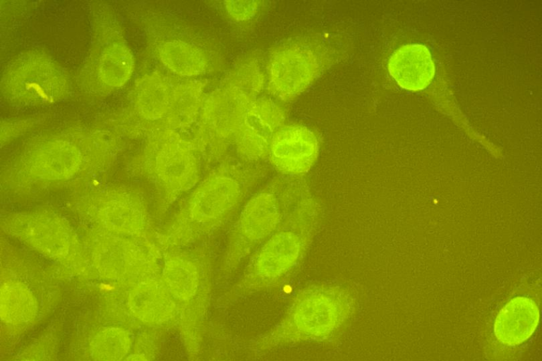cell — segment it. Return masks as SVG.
Here are the masks:
<instances>
[{"instance_id":"obj_10","label":"cell","mask_w":542,"mask_h":361,"mask_svg":"<svg viewBox=\"0 0 542 361\" xmlns=\"http://www.w3.org/2000/svg\"><path fill=\"white\" fill-rule=\"evenodd\" d=\"M3 229L20 241L67 268L88 274L90 263L71 224L54 212L35 210L10 214Z\"/></svg>"},{"instance_id":"obj_30","label":"cell","mask_w":542,"mask_h":361,"mask_svg":"<svg viewBox=\"0 0 542 361\" xmlns=\"http://www.w3.org/2000/svg\"><path fill=\"white\" fill-rule=\"evenodd\" d=\"M208 361H234L231 358L223 356V355H212Z\"/></svg>"},{"instance_id":"obj_19","label":"cell","mask_w":542,"mask_h":361,"mask_svg":"<svg viewBox=\"0 0 542 361\" xmlns=\"http://www.w3.org/2000/svg\"><path fill=\"white\" fill-rule=\"evenodd\" d=\"M44 305L25 283L11 279L0 289V317L2 329L11 334H22L44 316Z\"/></svg>"},{"instance_id":"obj_3","label":"cell","mask_w":542,"mask_h":361,"mask_svg":"<svg viewBox=\"0 0 542 361\" xmlns=\"http://www.w3.org/2000/svg\"><path fill=\"white\" fill-rule=\"evenodd\" d=\"M357 299L349 287L315 283L299 290L282 319L249 343L255 354L302 343H330L339 339L352 321Z\"/></svg>"},{"instance_id":"obj_29","label":"cell","mask_w":542,"mask_h":361,"mask_svg":"<svg viewBox=\"0 0 542 361\" xmlns=\"http://www.w3.org/2000/svg\"><path fill=\"white\" fill-rule=\"evenodd\" d=\"M35 122L31 119L19 120L17 121H5L1 123V142L6 143L11 140L14 137H18L24 130L30 128Z\"/></svg>"},{"instance_id":"obj_23","label":"cell","mask_w":542,"mask_h":361,"mask_svg":"<svg viewBox=\"0 0 542 361\" xmlns=\"http://www.w3.org/2000/svg\"><path fill=\"white\" fill-rule=\"evenodd\" d=\"M155 52L160 63L179 77H198L205 73L208 66L207 56L201 48L181 39L163 41Z\"/></svg>"},{"instance_id":"obj_15","label":"cell","mask_w":542,"mask_h":361,"mask_svg":"<svg viewBox=\"0 0 542 361\" xmlns=\"http://www.w3.org/2000/svg\"><path fill=\"white\" fill-rule=\"evenodd\" d=\"M89 214L102 231L153 243L146 203L135 192L119 190L102 194L92 200Z\"/></svg>"},{"instance_id":"obj_6","label":"cell","mask_w":542,"mask_h":361,"mask_svg":"<svg viewBox=\"0 0 542 361\" xmlns=\"http://www.w3.org/2000/svg\"><path fill=\"white\" fill-rule=\"evenodd\" d=\"M92 16V42L76 83L84 94L100 98L128 82L135 59L113 10L107 4H96Z\"/></svg>"},{"instance_id":"obj_7","label":"cell","mask_w":542,"mask_h":361,"mask_svg":"<svg viewBox=\"0 0 542 361\" xmlns=\"http://www.w3.org/2000/svg\"><path fill=\"white\" fill-rule=\"evenodd\" d=\"M107 132L90 128H69L41 135L22 152L18 165L35 180H66L76 175L93 153L112 145Z\"/></svg>"},{"instance_id":"obj_26","label":"cell","mask_w":542,"mask_h":361,"mask_svg":"<svg viewBox=\"0 0 542 361\" xmlns=\"http://www.w3.org/2000/svg\"><path fill=\"white\" fill-rule=\"evenodd\" d=\"M59 331L56 325L51 326L14 361H55L59 344Z\"/></svg>"},{"instance_id":"obj_11","label":"cell","mask_w":542,"mask_h":361,"mask_svg":"<svg viewBox=\"0 0 542 361\" xmlns=\"http://www.w3.org/2000/svg\"><path fill=\"white\" fill-rule=\"evenodd\" d=\"M257 98L227 82L205 95L193 140L209 161L221 159L234 141L246 110Z\"/></svg>"},{"instance_id":"obj_4","label":"cell","mask_w":542,"mask_h":361,"mask_svg":"<svg viewBox=\"0 0 542 361\" xmlns=\"http://www.w3.org/2000/svg\"><path fill=\"white\" fill-rule=\"evenodd\" d=\"M311 192L305 176L281 175L251 196L229 234L219 267V279L232 275L279 228L297 202Z\"/></svg>"},{"instance_id":"obj_24","label":"cell","mask_w":542,"mask_h":361,"mask_svg":"<svg viewBox=\"0 0 542 361\" xmlns=\"http://www.w3.org/2000/svg\"><path fill=\"white\" fill-rule=\"evenodd\" d=\"M205 85L200 80L177 82L175 99L168 116L166 130L187 128L198 120L205 99Z\"/></svg>"},{"instance_id":"obj_16","label":"cell","mask_w":542,"mask_h":361,"mask_svg":"<svg viewBox=\"0 0 542 361\" xmlns=\"http://www.w3.org/2000/svg\"><path fill=\"white\" fill-rule=\"evenodd\" d=\"M286 118L284 110L270 98L253 102L233 141L241 158L250 164L267 158L272 137L284 125Z\"/></svg>"},{"instance_id":"obj_1","label":"cell","mask_w":542,"mask_h":361,"mask_svg":"<svg viewBox=\"0 0 542 361\" xmlns=\"http://www.w3.org/2000/svg\"><path fill=\"white\" fill-rule=\"evenodd\" d=\"M265 173L255 164L221 162L197 183L159 234L162 251L188 247L216 233Z\"/></svg>"},{"instance_id":"obj_20","label":"cell","mask_w":542,"mask_h":361,"mask_svg":"<svg viewBox=\"0 0 542 361\" xmlns=\"http://www.w3.org/2000/svg\"><path fill=\"white\" fill-rule=\"evenodd\" d=\"M390 75L401 88L419 92L427 88L435 75L429 49L423 44H407L397 48L387 61Z\"/></svg>"},{"instance_id":"obj_9","label":"cell","mask_w":542,"mask_h":361,"mask_svg":"<svg viewBox=\"0 0 542 361\" xmlns=\"http://www.w3.org/2000/svg\"><path fill=\"white\" fill-rule=\"evenodd\" d=\"M0 89L4 99L12 104L43 106L66 99L72 82L66 70L51 55L29 49L14 56L6 66Z\"/></svg>"},{"instance_id":"obj_5","label":"cell","mask_w":542,"mask_h":361,"mask_svg":"<svg viewBox=\"0 0 542 361\" xmlns=\"http://www.w3.org/2000/svg\"><path fill=\"white\" fill-rule=\"evenodd\" d=\"M162 252L160 275L179 311L177 331L188 361H202L212 288L210 252L200 247L174 248Z\"/></svg>"},{"instance_id":"obj_14","label":"cell","mask_w":542,"mask_h":361,"mask_svg":"<svg viewBox=\"0 0 542 361\" xmlns=\"http://www.w3.org/2000/svg\"><path fill=\"white\" fill-rule=\"evenodd\" d=\"M325 66L323 54L311 44L289 43L276 48L267 66V89L278 99L289 102L303 92Z\"/></svg>"},{"instance_id":"obj_2","label":"cell","mask_w":542,"mask_h":361,"mask_svg":"<svg viewBox=\"0 0 542 361\" xmlns=\"http://www.w3.org/2000/svg\"><path fill=\"white\" fill-rule=\"evenodd\" d=\"M321 202L311 192L293 207L279 228L249 257L239 279L217 300L221 307L281 285L306 256L323 217Z\"/></svg>"},{"instance_id":"obj_18","label":"cell","mask_w":542,"mask_h":361,"mask_svg":"<svg viewBox=\"0 0 542 361\" xmlns=\"http://www.w3.org/2000/svg\"><path fill=\"white\" fill-rule=\"evenodd\" d=\"M176 83L162 73L153 71L138 78L133 85L130 94L133 111L152 134L166 130Z\"/></svg>"},{"instance_id":"obj_25","label":"cell","mask_w":542,"mask_h":361,"mask_svg":"<svg viewBox=\"0 0 542 361\" xmlns=\"http://www.w3.org/2000/svg\"><path fill=\"white\" fill-rule=\"evenodd\" d=\"M224 82L233 85L257 98L263 89L265 79L258 60L249 58L238 63Z\"/></svg>"},{"instance_id":"obj_27","label":"cell","mask_w":542,"mask_h":361,"mask_svg":"<svg viewBox=\"0 0 542 361\" xmlns=\"http://www.w3.org/2000/svg\"><path fill=\"white\" fill-rule=\"evenodd\" d=\"M166 332L158 329H142L131 350L122 361H156Z\"/></svg>"},{"instance_id":"obj_22","label":"cell","mask_w":542,"mask_h":361,"mask_svg":"<svg viewBox=\"0 0 542 361\" xmlns=\"http://www.w3.org/2000/svg\"><path fill=\"white\" fill-rule=\"evenodd\" d=\"M539 318V309L533 300L523 296L515 297L497 314L493 326L495 336L503 345H519L534 334Z\"/></svg>"},{"instance_id":"obj_12","label":"cell","mask_w":542,"mask_h":361,"mask_svg":"<svg viewBox=\"0 0 542 361\" xmlns=\"http://www.w3.org/2000/svg\"><path fill=\"white\" fill-rule=\"evenodd\" d=\"M159 252L154 243L102 231L92 240L88 257L101 277L127 285L160 272Z\"/></svg>"},{"instance_id":"obj_13","label":"cell","mask_w":542,"mask_h":361,"mask_svg":"<svg viewBox=\"0 0 542 361\" xmlns=\"http://www.w3.org/2000/svg\"><path fill=\"white\" fill-rule=\"evenodd\" d=\"M119 318L136 329L178 331L179 311L160 272L123 285Z\"/></svg>"},{"instance_id":"obj_28","label":"cell","mask_w":542,"mask_h":361,"mask_svg":"<svg viewBox=\"0 0 542 361\" xmlns=\"http://www.w3.org/2000/svg\"><path fill=\"white\" fill-rule=\"evenodd\" d=\"M257 1H226L224 6L228 14L235 20L245 21L255 16L260 8Z\"/></svg>"},{"instance_id":"obj_17","label":"cell","mask_w":542,"mask_h":361,"mask_svg":"<svg viewBox=\"0 0 542 361\" xmlns=\"http://www.w3.org/2000/svg\"><path fill=\"white\" fill-rule=\"evenodd\" d=\"M318 137L308 127L284 124L272 137L267 159L282 176L304 177L319 155Z\"/></svg>"},{"instance_id":"obj_21","label":"cell","mask_w":542,"mask_h":361,"mask_svg":"<svg viewBox=\"0 0 542 361\" xmlns=\"http://www.w3.org/2000/svg\"><path fill=\"white\" fill-rule=\"evenodd\" d=\"M135 329L122 322L96 328L81 344L75 361H122L135 343Z\"/></svg>"},{"instance_id":"obj_8","label":"cell","mask_w":542,"mask_h":361,"mask_svg":"<svg viewBox=\"0 0 542 361\" xmlns=\"http://www.w3.org/2000/svg\"><path fill=\"white\" fill-rule=\"evenodd\" d=\"M200 155L195 142L176 131L152 134L135 167L155 185L162 213L197 185L201 176Z\"/></svg>"}]
</instances>
